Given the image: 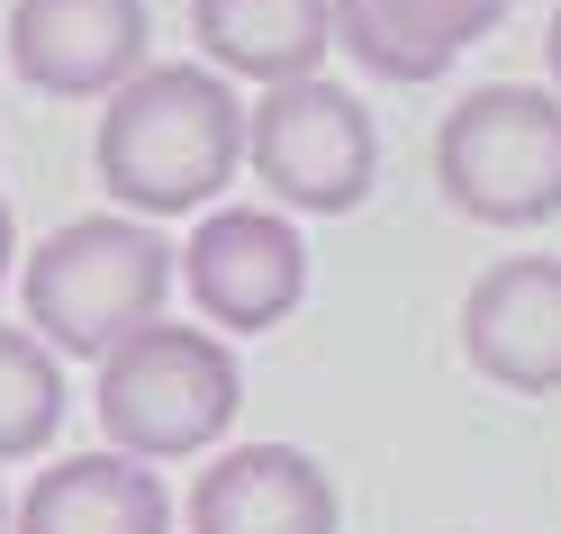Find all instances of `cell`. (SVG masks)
I'll return each mask as SVG.
<instances>
[{
  "label": "cell",
  "mask_w": 561,
  "mask_h": 534,
  "mask_svg": "<svg viewBox=\"0 0 561 534\" xmlns=\"http://www.w3.org/2000/svg\"><path fill=\"white\" fill-rule=\"evenodd\" d=\"M146 0H10V73L46 100H110L146 73Z\"/></svg>",
  "instance_id": "obj_7"
},
{
  "label": "cell",
  "mask_w": 561,
  "mask_h": 534,
  "mask_svg": "<svg viewBox=\"0 0 561 534\" xmlns=\"http://www.w3.org/2000/svg\"><path fill=\"white\" fill-rule=\"evenodd\" d=\"M91 163L110 182L118 218H208L236 172H244V100L208 64H146L136 82L100 100Z\"/></svg>",
  "instance_id": "obj_1"
},
{
  "label": "cell",
  "mask_w": 561,
  "mask_h": 534,
  "mask_svg": "<svg viewBox=\"0 0 561 534\" xmlns=\"http://www.w3.org/2000/svg\"><path fill=\"white\" fill-rule=\"evenodd\" d=\"M344 498L299 444H227L191 489V534H335Z\"/></svg>",
  "instance_id": "obj_9"
},
{
  "label": "cell",
  "mask_w": 561,
  "mask_h": 534,
  "mask_svg": "<svg viewBox=\"0 0 561 534\" xmlns=\"http://www.w3.org/2000/svg\"><path fill=\"white\" fill-rule=\"evenodd\" d=\"M462 353L516 399H561V254H499L462 291Z\"/></svg>",
  "instance_id": "obj_8"
},
{
  "label": "cell",
  "mask_w": 561,
  "mask_h": 534,
  "mask_svg": "<svg viewBox=\"0 0 561 534\" xmlns=\"http://www.w3.org/2000/svg\"><path fill=\"white\" fill-rule=\"evenodd\" d=\"M172 299V245L146 218H64L46 245L19 254V308L55 363H100L136 327H154Z\"/></svg>",
  "instance_id": "obj_2"
},
{
  "label": "cell",
  "mask_w": 561,
  "mask_h": 534,
  "mask_svg": "<svg viewBox=\"0 0 561 534\" xmlns=\"http://www.w3.org/2000/svg\"><path fill=\"white\" fill-rule=\"evenodd\" d=\"M499 19H507V0H335V46L371 82L416 91L444 64H462Z\"/></svg>",
  "instance_id": "obj_10"
},
{
  "label": "cell",
  "mask_w": 561,
  "mask_h": 534,
  "mask_svg": "<svg viewBox=\"0 0 561 534\" xmlns=\"http://www.w3.org/2000/svg\"><path fill=\"white\" fill-rule=\"evenodd\" d=\"M64 408H73L64 363H55L27 327H0V471L46 453V444L64 435Z\"/></svg>",
  "instance_id": "obj_13"
},
{
  "label": "cell",
  "mask_w": 561,
  "mask_h": 534,
  "mask_svg": "<svg viewBox=\"0 0 561 534\" xmlns=\"http://www.w3.org/2000/svg\"><path fill=\"white\" fill-rule=\"evenodd\" d=\"M543 64H552V91H561V0H552V27H543Z\"/></svg>",
  "instance_id": "obj_15"
},
{
  "label": "cell",
  "mask_w": 561,
  "mask_h": 534,
  "mask_svg": "<svg viewBox=\"0 0 561 534\" xmlns=\"http://www.w3.org/2000/svg\"><path fill=\"white\" fill-rule=\"evenodd\" d=\"M244 163L280 200V218H344L380 182V127L363 110V91H344L335 73L280 82L244 110Z\"/></svg>",
  "instance_id": "obj_5"
},
{
  "label": "cell",
  "mask_w": 561,
  "mask_h": 534,
  "mask_svg": "<svg viewBox=\"0 0 561 534\" xmlns=\"http://www.w3.org/2000/svg\"><path fill=\"white\" fill-rule=\"evenodd\" d=\"M172 272L191 281V299L218 336H263L308 299V245L280 208H208Z\"/></svg>",
  "instance_id": "obj_6"
},
{
  "label": "cell",
  "mask_w": 561,
  "mask_h": 534,
  "mask_svg": "<svg viewBox=\"0 0 561 534\" xmlns=\"http://www.w3.org/2000/svg\"><path fill=\"white\" fill-rule=\"evenodd\" d=\"M0 534H10V489H0Z\"/></svg>",
  "instance_id": "obj_16"
},
{
  "label": "cell",
  "mask_w": 561,
  "mask_h": 534,
  "mask_svg": "<svg viewBox=\"0 0 561 534\" xmlns=\"http://www.w3.org/2000/svg\"><path fill=\"white\" fill-rule=\"evenodd\" d=\"M236 408H244L236 344L218 327H172V317L136 327L118 353H100V380H91V417L110 435V453L146 462V471L218 453Z\"/></svg>",
  "instance_id": "obj_3"
},
{
  "label": "cell",
  "mask_w": 561,
  "mask_h": 534,
  "mask_svg": "<svg viewBox=\"0 0 561 534\" xmlns=\"http://www.w3.org/2000/svg\"><path fill=\"white\" fill-rule=\"evenodd\" d=\"M435 191L471 227H552L561 218V91L480 82L435 127Z\"/></svg>",
  "instance_id": "obj_4"
},
{
  "label": "cell",
  "mask_w": 561,
  "mask_h": 534,
  "mask_svg": "<svg viewBox=\"0 0 561 534\" xmlns=\"http://www.w3.org/2000/svg\"><path fill=\"white\" fill-rule=\"evenodd\" d=\"M191 37H199L208 73L280 91V82L327 73L335 0H191Z\"/></svg>",
  "instance_id": "obj_12"
},
{
  "label": "cell",
  "mask_w": 561,
  "mask_h": 534,
  "mask_svg": "<svg viewBox=\"0 0 561 534\" xmlns=\"http://www.w3.org/2000/svg\"><path fill=\"white\" fill-rule=\"evenodd\" d=\"M10 534H172V498H163V471L100 444V453L46 462L19 489Z\"/></svg>",
  "instance_id": "obj_11"
},
{
  "label": "cell",
  "mask_w": 561,
  "mask_h": 534,
  "mask_svg": "<svg viewBox=\"0 0 561 534\" xmlns=\"http://www.w3.org/2000/svg\"><path fill=\"white\" fill-rule=\"evenodd\" d=\"M10 272H19V218H10V191H0V291H10Z\"/></svg>",
  "instance_id": "obj_14"
}]
</instances>
